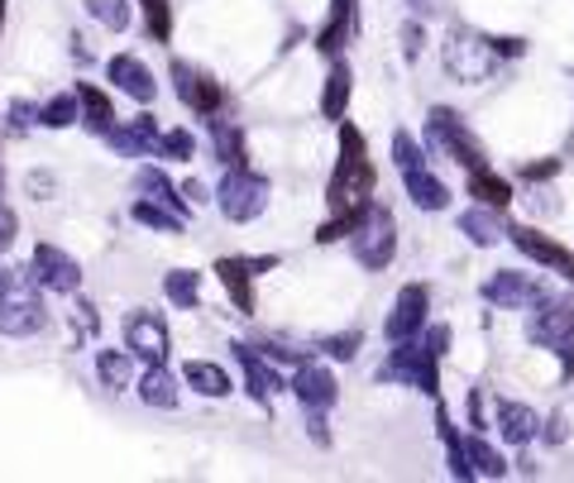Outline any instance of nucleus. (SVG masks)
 I'll return each mask as SVG.
<instances>
[{"label": "nucleus", "instance_id": "nucleus-36", "mask_svg": "<svg viewBox=\"0 0 574 483\" xmlns=\"http://www.w3.org/2000/svg\"><path fill=\"white\" fill-rule=\"evenodd\" d=\"M144 6V24H149L154 43H168L172 39V6L168 0H139Z\"/></svg>", "mask_w": 574, "mask_h": 483}, {"label": "nucleus", "instance_id": "nucleus-27", "mask_svg": "<svg viewBox=\"0 0 574 483\" xmlns=\"http://www.w3.org/2000/svg\"><path fill=\"white\" fill-rule=\"evenodd\" d=\"M139 397H144V407L172 412L178 407V378H172L164 364H149V374L139 378Z\"/></svg>", "mask_w": 574, "mask_h": 483}, {"label": "nucleus", "instance_id": "nucleus-5", "mask_svg": "<svg viewBox=\"0 0 574 483\" xmlns=\"http://www.w3.org/2000/svg\"><path fill=\"white\" fill-rule=\"evenodd\" d=\"M268 177L249 172V168H226L216 187V201H220V216L226 220H259L268 211Z\"/></svg>", "mask_w": 574, "mask_h": 483}, {"label": "nucleus", "instance_id": "nucleus-9", "mask_svg": "<svg viewBox=\"0 0 574 483\" xmlns=\"http://www.w3.org/2000/svg\"><path fill=\"white\" fill-rule=\"evenodd\" d=\"M478 297L488 302V307H503V312H526V307H536L541 297V283L532 278V273H517V268H498L493 278L478 287Z\"/></svg>", "mask_w": 574, "mask_h": 483}, {"label": "nucleus", "instance_id": "nucleus-35", "mask_svg": "<svg viewBox=\"0 0 574 483\" xmlns=\"http://www.w3.org/2000/svg\"><path fill=\"white\" fill-rule=\"evenodd\" d=\"M96 374H101V383H106L110 393H120L125 383H130V354L101 349V354H96Z\"/></svg>", "mask_w": 574, "mask_h": 483}, {"label": "nucleus", "instance_id": "nucleus-37", "mask_svg": "<svg viewBox=\"0 0 574 483\" xmlns=\"http://www.w3.org/2000/svg\"><path fill=\"white\" fill-rule=\"evenodd\" d=\"M87 10H91L106 29H116V34H125V29H130V6H125V0H87Z\"/></svg>", "mask_w": 574, "mask_h": 483}, {"label": "nucleus", "instance_id": "nucleus-40", "mask_svg": "<svg viewBox=\"0 0 574 483\" xmlns=\"http://www.w3.org/2000/svg\"><path fill=\"white\" fill-rule=\"evenodd\" d=\"M321 349L330 354V359H355V354H359V331H349V335H330V341H321Z\"/></svg>", "mask_w": 574, "mask_h": 483}, {"label": "nucleus", "instance_id": "nucleus-22", "mask_svg": "<svg viewBox=\"0 0 574 483\" xmlns=\"http://www.w3.org/2000/svg\"><path fill=\"white\" fill-rule=\"evenodd\" d=\"M459 235H465L469 245H478V249L498 245V239L507 235L503 211H498V206H478V201H474V211H465V216H459Z\"/></svg>", "mask_w": 574, "mask_h": 483}, {"label": "nucleus", "instance_id": "nucleus-8", "mask_svg": "<svg viewBox=\"0 0 574 483\" xmlns=\"http://www.w3.org/2000/svg\"><path fill=\"white\" fill-rule=\"evenodd\" d=\"M172 82H178V101L191 110V116H220V106H226V91H220V82L211 72L191 68V62H172Z\"/></svg>", "mask_w": 574, "mask_h": 483}, {"label": "nucleus", "instance_id": "nucleus-50", "mask_svg": "<svg viewBox=\"0 0 574 483\" xmlns=\"http://www.w3.org/2000/svg\"><path fill=\"white\" fill-rule=\"evenodd\" d=\"M555 354H561V359H565V374H574V335H570V341H565L561 349H555Z\"/></svg>", "mask_w": 574, "mask_h": 483}, {"label": "nucleus", "instance_id": "nucleus-52", "mask_svg": "<svg viewBox=\"0 0 574 483\" xmlns=\"http://www.w3.org/2000/svg\"><path fill=\"white\" fill-rule=\"evenodd\" d=\"M565 278H570V283H574V264H570V268H565Z\"/></svg>", "mask_w": 574, "mask_h": 483}, {"label": "nucleus", "instance_id": "nucleus-16", "mask_svg": "<svg viewBox=\"0 0 574 483\" xmlns=\"http://www.w3.org/2000/svg\"><path fill=\"white\" fill-rule=\"evenodd\" d=\"M507 239L526 254L532 264H541V268H570L574 264V254L561 245V239H551V235H541V230H532V225H507Z\"/></svg>", "mask_w": 574, "mask_h": 483}, {"label": "nucleus", "instance_id": "nucleus-7", "mask_svg": "<svg viewBox=\"0 0 574 483\" xmlns=\"http://www.w3.org/2000/svg\"><path fill=\"white\" fill-rule=\"evenodd\" d=\"M570 335H574V297H541L536 312L526 316V341L555 354Z\"/></svg>", "mask_w": 574, "mask_h": 483}, {"label": "nucleus", "instance_id": "nucleus-13", "mask_svg": "<svg viewBox=\"0 0 574 483\" xmlns=\"http://www.w3.org/2000/svg\"><path fill=\"white\" fill-rule=\"evenodd\" d=\"M268 268H278L274 254H268V259H216V273H220V283H226L230 302L239 307V316H254V278Z\"/></svg>", "mask_w": 574, "mask_h": 483}, {"label": "nucleus", "instance_id": "nucleus-12", "mask_svg": "<svg viewBox=\"0 0 574 483\" xmlns=\"http://www.w3.org/2000/svg\"><path fill=\"white\" fill-rule=\"evenodd\" d=\"M125 345H130V354H139V359L164 364L168 349H172L168 321L154 316V312H130V316H125Z\"/></svg>", "mask_w": 574, "mask_h": 483}, {"label": "nucleus", "instance_id": "nucleus-51", "mask_svg": "<svg viewBox=\"0 0 574 483\" xmlns=\"http://www.w3.org/2000/svg\"><path fill=\"white\" fill-rule=\"evenodd\" d=\"M0 29H6V0H0Z\"/></svg>", "mask_w": 574, "mask_h": 483}, {"label": "nucleus", "instance_id": "nucleus-20", "mask_svg": "<svg viewBox=\"0 0 574 483\" xmlns=\"http://www.w3.org/2000/svg\"><path fill=\"white\" fill-rule=\"evenodd\" d=\"M498 436L507 445H526V441H536L541 436V416L526 407V402H498Z\"/></svg>", "mask_w": 574, "mask_h": 483}, {"label": "nucleus", "instance_id": "nucleus-10", "mask_svg": "<svg viewBox=\"0 0 574 483\" xmlns=\"http://www.w3.org/2000/svg\"><path fill=\"white\" fill-rule=\"evenodd\" d=\"M29 278H34L43 293H77V287H82V264L58 245H39L34 259H29Z\"/></svg>", "mask_w": 574, "mask_h": 483}, {"label": "nucleus", "instance_id": "nucleus-2", "mask_svg": "<svg viewBox=\"0 0 574 483\" xmlns=\"http://www.w3.org/2000/svg\"><path fill=\"white\" fill-rule=\"evenodd\" d=\"M441 354L430 349L422 335H412V341H393L388 359L378 364V383H407V388H417L426 397L441 402Z\"/></svg>", "mask_w": 574, "mask_h": 483}, {"label": "nucleus", "instance_id": "nucleus-41", "mask_svg": "<svg viewBox=\"0 0 574 483\" xmlns=\"http://www.w3.org/2000/svg\"><path fill=\"white\" fill-rule=\"evenodd\" d=\"M29 125H39V106L14 101V106H10V135H24Z\"/></svg>", "mask_w": 574, "mask_h": 483}, {"label": "nucleus", "instance_id": "nucleus-15", "mask_svg": "<svg viewBox=\"0 0 574 483\" xmlns=\"http://www.w3.org/2000/svg\"><path fill=\"white\" fill-rule=\"evenodd\" d=\"M293 393L301 402V412H307V407L330 412L335 402H340V383H335V374H330L326 364L307 359V364H297V374H293Z\"/></svg>", "mask_w": 574, "mask_h": 483}, {"label": "nucleus", "instance_id": "nucleus-6", "mask_svg": "<svg viewBox=\"0 0 574 483\" xmlns=\"http://www.w3.org/2000/svg\"><path fill=\"white\" fill-rule=\"evenodd\" d=\"M349 254H355V259L369 273H383L393 264V254H397V220H393L388 206H369L364 225L349 235Z\"/></svg>", "mask_w": 574, "mask_h": 483}, {"label": "nucleus", "instance_id": "nucleus-11", "mask_svg": "<svg viewBox=\"0 0 574 483\" xmlns=\"http://www.w3.org/2000/svg\"><path fill=\"white\" fill-rule=\"evenodd\" d=\"M426 312H430V287L407 283L403 293H397L388 321H383V335H388V341H412V335L426 331Z\"/></svg>", "mask_w": 574, "mask_h": 483}, {"label": "nucleus", "instance_id": "nucleus-45", "mask_svg": "<svg viewBox=\"0 0 574 483\" xmlns=\"http://www.w3.org/2000/svg\"><path fill=\"white\" fill-rule=\"evenodd\" d=\"M422 341H426L430 349H436V354H445V349H451V326H426Z\"/></svg>", "mask_w": 574, "mask_h": 483}, {"label": "nucleus", "instance_id": "nucleus-43", "mask_svg": "<svg viewBox=\"0 0 574 483\" xmlns=\"http://www.w3.org/2000/svg\"><path fill=\"white\" fill-rule=\"evenodd\" d=\"M307 431H311V441H316V445H330V431H326V412L307 407Z\"/></svg>", "mask_w": 574, "mask_h": 483}, {"label": "nucleus", "instance_id": "nucleus-19", "mask_svg": "<svg viewBox=\"0 0 574 483\" xmlns=\"http://www.w3.org/2000/svg\"><path fill=\"white\" fill-rule=\"evenodd\" d=\"M158 125H154V116H135V120H125V125H116V130L106 135V144L116 149L120 158H144V154H154L158 149Z\"/></svg>", "mask_w": 574, "mask_h": 483}, {"label": "nucleus", "instance_id": "nucleus-18", "mask_svg": "<svg viewBox=\"0 0 574 483\" xmlns=\"http://www.w3.org/2000/svg\"><path fill=\"white\" fill-rule=\"evenodd\" d=\"M106 72H110V82H116L130 101H139V106H149L154 96H158V82H154V72L144 68V62L135 58V53H116L106 62Z\"/></svg>", "mask_w": 574, "mask_h": 483}, {"label": "nucleus", "instance_id": "nucleus-3", "mask_svg": "<svg viewBox=\"0 0 574 483\" xmlns=\"http://www.w3.org/2000/svg\"><path fill=\"white\" fill-rule=\"evenodd\" d=\"M426 144L430 149H441L445 158H455L459 168H488V158H484V144H478L469 135V125L455 116L451 106H430V116H426Z\"/></svg>", "mask_w": 574, "mask_h": 483}, {"label": "nucleus", "instance_id": "nucleus-39", "mask_svg": "<svg viewBox=\"0 0 574 483\" xmlns=\"http://www.w3.org/2000/svg\"><path fill=\"white\" fill-rule=\"evenodd\" d=\"M158 158H191L197 154V139H191V130H168V135H158Z\"/></svg>", "mask_w": 574, "mask_h": 483}, {"label": "nucleus", "instance_id": "nucleus-32", "mask_svg": "<svg viewBox=\"0 0 574 483\" xmlns=\"http://www.w3.org/2000/svg\"><path fill=\"white\" fill-rule=\"evenodd\" d=\"M465 450H469V470H474V479H507V460L493 450L484 436H465Z\"/></svg>", "mask_w": 574, "mask_h": 483}, {"label": "nucleus", "instance_id": "nucleus-23", "mask_svg": "<svg viewBox=\"0 0 574 483\" xmlns=\"http://www.w3.org/2000/svg\"><path fill=\"white\" fill-rule=\"evenodd\" d=\"M349 91H355V72H349V62L335 58L330 72H326V87H321V116L330 125L345 120V106H349Z\"/></svg>", "mask_w": 574, "mask_h": 483}, {"label": "nucleus", "instance_id": "nucleus-46", "mask_svg": "<svg viewBox=\"0 0 574 483\" xmlns=\"http://www.w3.org/2000/svg\"><path fill=\"white\" fill-rule=\"evenodd\" d=\"M469 426L484 431V397H478V393H469Z\"/></svg>", "mask_w": 574, "mask_h": 483}, {"label": "nucleus", "instance_id": "nucleus-33", "mask_svg": "<svg viewBox=\"0 0 574 483\" xmlns=\"http://www.w3.org/2000/svg\"><path fill=\"white\" fill-rule=\"evenodd\" d=\"M164 297L172 302V307H201V273H187V268H172L168 278H164Z\"/></svg>", "mask_w": 574, "mask_h": 483}, {"label": "nucleus", "instance_id": "nucleus-53", "mask_svg": "<svg viewBox=\"0 0 574 483\" xmlns=\"http://www.w3.org/2000/svg\"><path fill=\"white\" fill-rule=\"evenodd\" d=\"M0 187H6V172H0Z\"/></svg>", "mask_w": 574, "mask_h": 483}, {"label": "nucleus", "instance_id": "nucleus-1", "mask_svg": "<svg viewBox=\"0 0 574 483\" xmlns=\"http://www.w3.org/2000/svg\"><path fill=\"white\" fill-rule=\"evenodd\" d=\"M378 183V172L369 164V144L349 120H340V158H335V172L326 183V206L330 211H359L369 206V191Z\"/></svg>", "mask_w": 574, "mask_h": 483}, {"label": "nucleus", "instance_id": "nucleus-49", "mask_svg": "<svg viewBox=\"0 0 574 483\" xmlns=\"http://www.w3.org/2000/svg\"><path fill=\"white\" fill-rule=\"evenodd\" d=\"M551 172H561V158H546V164H536V168H526L522 177H551Z\"/></svg>", "mask_w": 574, "mask_h": 483}, {"label": "nucleus", "instance_id": "nucleus-24", "mask_svg": "<svg viewBox=\"0 0 574 483\" xmlns=\"http://www.w3.org/2000/svg\"><path fill=\"white\" fill-rule=\"evenodd\" d=\"M403 187H407L412 206H422V211H445V206H451V187H445L430 168H412V172H403Z\"/></svg>", "mask_w": 574, "mask_h": 483}, {"label": "nucleus", "instance_id": "nucleus-21", "mask_svg": "<svg viewBox=\"0 0 574 483\" xmlns=\"http://www.w3.org/2000/svg\"><path fill=\"white\" fill-rule=\"evenodd\" d=\"M355 24H359L355 0H330V20L321 24V34H316V48H321L326 58H335L345 48V39L355 34Z\"/></svg>", "mask_w": 574, "mask_h": 483}, {"label": "nucleus", "instance_id": "nucleus-38", "mask_svg": "<svg viewBox=\"0 0 574 483\" xmlns=\"http://www.w3.org/2000/svg\"><path fill=\"white\" fill-rule=\"evenodd\" d=\"M393 164H397V172L426 168V154H422V144H417V139H412L407 130H397V135H393Z\"/></svg>", "mask_w": 574, "mask_h": 483}, {"label": "nucleus", "instance_id": "nucleus-48", "mask_svg": "<svg viewBox=\"0 0 574 483\" xmlns=\"http://www.w3.org/2000/svg\"><path fill=\"white\" fill-rule=\"evenodd\" d=\"M403 39H407V58H417V53H422V29H417V24H407V29H403Z\"/></svg>", "mask_w": 574, "mask_h": 483}, {"label": "nucleus", "instance_id": "nucleus-47", "mask_svg": "<svg viewBox=\"0 0 574 483\" xmlns=\"http://www.w3.org/2000/svg\"><path fill=\"white\" fill-rule=\"evenodd\" d=\"M182 197H187L191 206H206V187L197 183V177H191V183H182Z\"/></svg>", "mask_w": 574, "mask_h": 483}, {"label": "nucleus", "instance_id": "nucleus-29", "mask_svg": "<svg viewBox=\"0 0 574 483\" xmlns=\"http://www.w3.org/2000/svg\"><path fill=\"white\" fill-rule=\"evenodd\" d=\"M469 197L478 206H498V211H507V206H513V183L498 177L493 168H474L469 172Z\"/></svg>", "mask_w": 574, "mask_h": 483}, {"label": "nucleus", "instance_id": "nucleus-28", "mask_svg": "<svg viewBox=\"0 0 574 483\" xmlns=\"http://www.w3.org/2000/svg\"><path fill=\"white\" fill-rule=\"evenodd\" d=\"M211 144H216V158L226 168H245L249 154H245V130L239 125H230L226 116H211Z\"/></svg>", "mask_w": 574, "mask_h": 483}, {"label": "nucleus", "instance_id": "nucleus-4", "mask_svg": "<svg viewBox=\"0 0 574 483\" xmlns=\"http://www.w3.org/2000/svg\"><path fill=\"white\" fill-rule=\"evenodd\" d=\"M43 287L29 278L14 283V287H6L0 293V335H14V341H29V335H39L43 326H48V307H43Z\"/></svg>", "mask_w": 574, "mask_h": 483}, {"label": "nucleus", "instance_id": "nucleus-44", "mask_svg": "<svg viewBox=\"0 0 574 483\" xmlns=\"http://www.w3.org/2000/svg\"><path fill=\"white\" fill-rule=\"evenodd\" d=\"M565 436H570L565 416H551V422H546V426H541V441H546V445H565Z\"/></svg>", "mask_w": 574, "mask_h": 483}, {"label": "nucleus", "instance_id": "nucleus-34", "mask_svg": "<svg viewBox=\"0 0 574 483\" xmlns=\"http://www.w3.org/2000/svg\"><path fill=\"white\" fill-rule=\"evenodd\" d=\"M135 187L144 191V197H154V201H164V206H172V211H187V197H182V187H172L164 172L158 168H139V177H135Z\"/></svg>", "mask_w": 574, "mask_h": 483}, {"label": "nucleus", "instance_id": "nucleus-14", "mask_svg": "<svg viewBox=\"0 0 574 483\" xmlns=\"http://www.w3.org/2000/svg\"><path fill=\"white\" fill-rule=\"evenodd\" d=\"M493 43L488 39H474V34H455L451 48H445V68H451L459 82H484L493 72Z\"/></svg>", "mask_w": 574, "mask_h": 483}, {"label": "nucleus", "instance_id": "nucleus-31", "mask_svg": "<svg viewBox=\"0 0 574 483\" xmlns=\"http://www.w3.org/2000/svg\"><path fill=\"white\" fill-rule=\"evenodd\" d=\"M135 220L144 225V230H158V235H182V211H172V206L144 197L135 201Z\"/></svg>", "mask_w": 574, "mask_h": 483}, {"label": "nucleus", "instance_id": "nucleus-30", "mask_svg": "<svg viewBox=\"0 0 574 483\" xmlns=\"http://www.w3.org/2000/svg\"><path fill=\"white\" fill-rule=\"evenodd\" d=\"M82 120V96L77 91H62V96H48L39 106V125L43 130H68V125Z\"/></svg>", "mask_w": 574, "mask_h": 483}, {"label": "nucleus", "instance_id": "nucleus-17", "mask_svg": "<svg viewBox=\"0 0 574 483\" xmlns=\"http://www.w3.org/2000/svg\"><path fill=\"white\" fill-rule=\"evenodd\" d=\"M230 354H235V364H239V374H245V388H249V397L254 402H268L278 388H283V378L274 374V364H268V354H259L254 345H230Z\"/></svg>", "mask_w": 574, "mask_h": 483}, {"label": "nucleus", "instance_id": "nucleus-25", "mask_svg": "<svg viewBox=\"0 0 574 483\" xmlns=\"http://www.w3.org/2000/svg\"><path fill=\"white\" fill-rule=\"evenodd\" d=\"M77 96H82V125L91 135H110L120 125V116H116V106H110V96L101 91V87H91V82H77Z\"/></svg>", "mask_w": 574, "mask_h": 483}, {"label": "nucleus", "instance_id": "nucleus-26", "mask_svg": "<svg viewBox=\"0 0 574 483\" xmlns=\"http://www.w3.org/2000/svg\"><path fill=\"white\" fill-rule=\"evenodd\" d=\"M182 378H187V388H191V393H201V397H226V393L235 388L226 368L211 364V359H187Z\"/></svg>", "mask_w": 574, "mask_h": 483}, {"label": "nucleus", "instance_id": "nucleus-42", "mask_svg": "<svg viewBox=\"0 0 574 483\" xmlns=\"http://www.w3.org/2000/svg\"><path fill=\"white\" fill-rule=\"evenodd\" d=\"M14 235H20V216H14L10 206L0 201V254H6V249L14 245Z\"/></svg>", "mask_w": 574, "mask_h": 483}]
</instances>
